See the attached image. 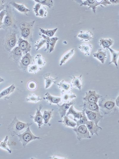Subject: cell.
Here are the masks:
<instances>
[{
  "label": "cell",
  "instance_id": "obj_1",
  "mask_svg": "<svg viewBox=\"0 0 119 159\" xmlns=\"http://www.w3.org/2000/svg\"><path fill=\"white\" fill-rule=\"evenodd\" d=\"M6 14L1 28L6 31H11L13 29H17V21L15 16L10 5L9 4L5 5Z\"/></svg>",
  "mask_w": 119,
  "mask_h": 159
},
{
  "label": "cell",
  "instance_id": "obj_2",
  "mask_svg": "<svg viewBox=\"0 0 119 159\" xmlns=\"http://www.w3.org/2000/svg\"><path fill=\"white\" fill-rule=\"evenodd\" d=\"M32 123H25L19 121L15 116L8 126L7 129L12 137L22 133Z\"/></svg>",
  "mask_w": 119,
  "mask_h": 159
},
{
  "label": "cell",
  "instance_id": "obj_3",
  "mask_svg": "<svg viewBox=\"0 0 119 159\" xmlns=\"http://www.w3.org/2000/svg\"><path fill=\"white\" fill-rule=\"evenodd\" d=\"M35 22V20L29 22H23L19 25L22 37L24 40L29 42L32 40L33 27Z\"/></svg>",
  "mask_w": 119,
  "mask_h": 159
},
{
  "label": "cell",
  "instance_id": "obj_4",
  "mask_svg": "<svg viewBox=\"0 0 119 159\" xmlns=\"http://www.w3.org/2000/svg\"><path fill=\"white\" fill-rule=\"evenodd\" d=\"M16 32L12 30L6 35L3 41V47L4 50L10 52L15 46L17 42Z\"/></svg>",
  "mask_w": 119,
  "mask_h": 159
},
{
  "label": "cell",
  "instance_id": "obj_5",
  "mask_svg": "<svg viewBox=\"0 0 119 159\" xmlns=\"http://www.w3.org/2000/svg\"><path fill=\"white\" fill-rule=\"evenodd\" d=\"M99 106L105 113H112L115 110V102L111 98H103L100 101Z\"/></svg>",
  "mask_w": 119,
  "mask_h": 159
},
{
  "label": "cell",
  "instance_id": "obj_6",
  "mask_svg": "<svg viewBox=\"0 0 119 159\" xmlns=\"http://www.w3.org/2000/svg\"><path fill=\"white\" fill-rule=\"evenodd\" d=\"M29 126L25 131L21 134L17 135L19 141L21 142L24 147H25L26 144L31 141L37 139L39 140L42 138L40 137H36L33 135L31 131Z\"/></svg>",
  "mask_w": 119,
  "mask_h": 159
},
{
  "label": "cell",
  "instance_id": "obj_7",
  "mask_svg": "<svg viewBox=\"0 0 119 159\" xmlns=\"http://www.w3.org/2000/svg\"><path fill=\"white\" fill-rule=\"evenodd\" d=\"M35 63L33 57L29 53H28L22 56L19 63V68L22 71L26 72L28 67Z\"/></svg>",
  "mask_w": 119,
  "mask_h": 159
},
{
  "label": "cell",
  "instance_id": "obj_8",
  "mask_svg": "<svg viewBox=\"0 0 119 159\" xmlns=\"http://www.w3.org/2000/svg\"><path fill=\"white\" fill-rule=\"evenodd\" d=\"M81 1V3L80 6L82 5L84 6L87 5L89 6V9L92 8L93 11L95 13L96 7L97 6L103 4L106 6L107 4H110V2L108 0H87L82 2Z\"/></svg>",
  "mask_w": 119,
  "mask_h": 159
},
{
  "label": "cell",
  "instance_id": "obj_9",
  "mask_svg": "<svg viewBox=\"0 0 119 159\" xmlns=\"http://www.w3.org/2000/svg\"><path fill=\"white\" fill-rule=\"evenodd\" d=\"M73 130L76 132L78 139L80 140L83 138H90L89 131L84 125H81L74 128Z\"/></svg>",
  "mask_w": 119,
  "mask_h": 159
},
{
  "label": "cell",
  "instance_id": "obj_10",
  "mask_svg": "<svg viewBox=\"0 0 119 159\" xmlns=\"http://www.w3.org/2000/svg\"><path fill=\"white\" fill-rule=\"evenodd\" d=\"M86 95L83 99L84 102L97 103L98 99L102 96L96 93L95 91L89 90L85 93Z\"/></svg>",
  "mask_w": 119,
  "mask_h": 159
},
{
  "label": "cell",
  "instance_id": "obj_11",
  "mask_svg": "<svg viewBox=\"0 0 119 159\" xmlns=\"http://www.w3.org/2000/svg\"><path fill=\"white\" fill-rule=\"evenodd\" d=\"M22 53L18 46L15 47L10 52L9 58L15 63H19L22 57Z\"/></svg>",
  "mask_w": 119,
  "mask_h": 159
},
{
  "label": "cell",
  "instance_id": "obj_12",
  "mask_svg": "<svg viewBox=\"0 0 119 159\" xmlns=\"http://www.w3.org/2000/svg\"><path fill=\"white\" fill-rule=\"evenodd\" d=\"M18 46L22 51V54L24 55L31 50V45L29 42L21 38L18 39Z\"/></svg>",
  "mask_w": 119,
  "mask_h": 159
},
{
  "label": "cell",
  "instance_id": "obj_13",
  "mask_svg": "<svg viewBox=\"0 0 119 159\" xmlns=\"http://www.w3.org/2000/svg\"><path fill=\"white\" fill-rule=\"evenodd\" d=\"M85 109V112L87 115L88 119L90 120L93 121L95 125H98V122L102 119L103 116L99 112H95Z\"/></svg>",
  "mask_w": 119,
  "mask_h": 159
},
{
  "label": "cell",
  "instance_id": "obj_14",
  "mask_svg": "<svg viewBox=\"0 0 119 159\" xmlns=\"http://www.w3.org/2000/svg\"><path fill=\"white\" fill-rule=\"evenodd\" d=\"M43 107V105L40 104L39 106V108H36V112L35 116L30 115L31 118L34 119V121L36 122L38 125V128H41V126L43 124V118L40 111Z\"/></svg>",
  "mask_w": 119,
  "mask_h": 159
},
{
  "label": "cell",
  "instance_id": "obj_15",
  "mask_svg": "<svg viewBox=\"0 0 119 159\" xmlns=\"http://www.w3.org/2000/svg\"><path fill=\"white\" fill-rule=\"evenodd\" d=\"M86 124L87 129L92 135L95 133L97 135H98V131L102 129L100 127L96 125L94 121L92 120L90 121H87Z\"/></svg>",
  "mask_w": 119,
  "mask_h": 159
},
{
  "label": "cell",
  "instance_id": "obj_16",
  "mask_svg": "<svg viewBox=\"0 0 119 159\" xmlns=\"http://www.w3.org/2000/svg\"><path fill=\"white\" fill-rule=\"evenodd\" d=\"M15 87L14 84L2 91L0 93V99L7 100L9 98L10 95L15 90Z\"/></svg>",
  "mask_w": 119,
  "mask_h": 159
},
{
  "label": "cell",
  "instance_id": "obj_17",
  "mask_svg": "<svg viewBox=\"0 0 119 159\" xmlns=\"http://www.w3.org/2000/svg\"><path fill=\"white\" fill-rule=\"evenodd\" d=\"M93 34L91 31L88 30L86 31H80V33L78 35V37L80 38L81 41H90L93 39Z\"/></svg>",
  "mask_w": 119,
  "mask_h": 159
},
{
  "label": "cell",
  "instance_id": "obj_18",
  "mask_svg": "<svg viewBox=\"0 0 119 159\" xmlns=\"http://www.w3.org/2000/svg\"><path fill=\"white\" fill-rule=\"evenodd\" d=\"M50 73L46 72L43 76L45 82V89L48 88L51 86L52 84H55L57 82L56 80L58 78V77L53 78L50 76Z\"/></svg>",
  "mask_w": 119,
  "mask_h": 159
},
{
  "label": "cell",
  "instance_id": "obj_19",
  "mask_svg": "<svg viewBox=\"0 0 119 159\" xmlns=\"http://www.w3.org/2000/svg\"><path fill=\"white\" fill-rule=\"evenodd\" d=\"M73 101L67 103H64L62 105L57 104L58 108V111L61 118H62L65 115L67 110L69 108L70 106L73 104Z\"/></svg>",
  "mask_w": 119,
  "mask_h": 159
},
{
  "label": "cell",
  "instance_id": "obj_20",
  "mask_svg": "<svg viewBox=\"0 0 119 159\" xmlns=\"http://www.w3.org/2000/svg\"><path fill=\"white\" fill-rule=\"evenodd\" d=\"M45 96V97H43V98L46 100L49 103L50 105L52 104H58L61 101V97L52 96L48 92L46 93Z\"/></svg>",
  "mask_w": 119,
  "mask_h": 159
},
{
  "label": "cell",
  "instance_id": "obj_21",
  "mask_svg": "<svg viewBox=\"0 0 119 159\" xmlns=\"http://www.w3.org/2000/svg\"><path fill=\"white\" fill-rule=\"evenodd\" d=\"M84 109L95 112H99V107L96 103H89L84 102L83 104Z\"/></svg>",
  "mask_w": 119,
  "mask_h": 159
},
{
  "label": "cell",
  "instance_id": "obj_22",
  "mask_svg": "<svg viewBox=\"0 0 119 159\" xmlns=\"http://www.w3.org/2000/svg\"><path fill=\"white\" fill-rule=\"evenodd\" d=\"M82 74L78 77H76L72 75L73 79L72 84L73 87L77 88L80 91L82 85Z\"/></svg>",
  "mask_w": 119,
  "mask_h": 159
},
{
  "label": "cell",
  "instance_id": "obj_23",
  "mask_svg": "<svg viewBox=\"0 0 119 159\" xmlns=\"http://www.w3.org/2000/svg\"><path fill=\"white\" fill-rule=\"evenodd\" d=\"M94 57L96 58L99 60L102 64H104L107 58L106 52L104 51L101 49H99L98 51L93 54Z\"/></svg>",
  "mask_w": 119,
  "mask_h": 159
},
{
  "label": "cell",
  "instance_id": "obj_24",
  "mask_svg": "<svg viewBox=\"0 0 119 159\" xmlns=\"http://www.w3.org/2000/svg\"><path fill=\"white\" fill-rule=\"evenodd\" d=\"M57 85L62 90L61 92L68 91L72 89L73 87L72 83L63 80L57 84Z\"/></svg>",
  "mask_w": 119,
  "mask_h": 159
},
{
  "label": "cell",
  "instance_id": "obj_25",
  "mask_svg": "<svg viewBox=\"0 0 119 159\" xmlns=\"http://www.w3.org/2000/svg\"><path fill=\"white\" fill-rule=\"evenodd\" d=\"M9 4L21 12L26 13L30 11V10L25 7L23 4H19L14 1H11Z\"/></svg>",
  "mask_w": 119,
  "mask_h": 159
},
{
  "label": "cell",
  "instance_id": "obj_26",
  "mask_svg": "<svg viewBox=\"0 0 119 159\" xmlns=\"http://www.w3.org/2000/svg\"><path fill=\"white\" fill-rule=\"evenodd\" d=\"M53 110V109H52L48 110H44L43 118L44 120V123L45 125L48 124L49 126L51 125L49 121L52 115Z\"/></svg>",
  "mask_w": 119,
  "mask_h": 159
},
{
  "label": "cell",
  "instance_id": "obj_27",
  "mask_svg": "<svg viewBox=\"0 0 119 159\" xmlns=\"http://www.w3.org/2000/svg\"><path fill=\"white\" fill-rule=\"evenodd\" d=\"M107 49L110 51L111 55V60L109 64L113 63L115 65L116 68H118V65L117 61L119 56V52L116 51L110 47L108 48Z\"/></svg>",
  "mask_w": 119,
  "mask_h": 159
},
{
  "label": "cell",
  "instance_id": "obj_28",
  "mask_svg": "<svg viewBox=\"0 0 119 159\" xmlns=\"http://www.w3.org/2000/svg\"><path fill=\"white\" fill-rule=\"evenodd\" d=\"M92 45L89 44L84 43L79 46V48L85 55H89L92 49Z\"/></svg>",
  "mask_w": 119,
  "mask_h": 159
},
{
  "label": "cell",
  "instance_id": "obj_29",
  "mask_svg": "<svg viewBox=\"0 0 119 159\" xmlns=\"http://www.w3.org/2000/svg\"><path fill=\"white\" fill-rule=\"evenodd\" d=\"M72 114L74 117V120L75 121L76 118L79 119L82 116L83 112H79L76 111L74 109L73 106H71L69 108L68 112L66 113L65 115L68 116L70 114Z\"/></svg>",
  "mask_w": 119,
  "mask_h": 159
},
{
  "label": "cell",
  "instance_id": "obj_30",
  "mask_svg": "<svg viewBox=\"0 0 119 159\" xmlns=\"http://www.w3.org/2000/svg\"><path fill=\"white\" fill-rule=\"evenodd\" d=\"M113 41L110 38H101L99 40L100 45L104 49H107L112 46L113 44Z\"/></svg>",
  "mask_w": 119,
  "mask_h": 159
},
{
  "label": "cell",
  "instance_id": "obj_31",
  "mask_svg": "<svg viewBox=\"0 0 119 159\" xmlns=\"http://www.w3.org/2000/svg\"><path fill=\"white\" fill-rule=\"evenodd\" d=\"M62 97V100L65 102H67L71 99L76 97L75 95L70 91L61 92Z\"/></svg>",
  "mask_w": 119,
  "mask_h": 159
},
{
  "label": "cell",
  "instance_id": "obj_32",
  "mask_svg": "<svg viewBox=\"0 0 119 159\" xmlns=\"http://www.w3.org/2000/svg\"><path fill=\"white\" fill-rule=\"evenodd\" d=\"M74 52V50L73 49L68 51L62 57L60 61V65L61 66L73 55Z\"/></svg>",
  "mask_w": 119,
  "mask_h": 159
},
{
  "label": "cell",
  "instance_id": "obj_33",
  "mask_svg": "<svg viewBox=\"0 0 119 159\" xmlns=\"http://www.w3.org/2000/svg\"><path fill=\"white\" fill-rule=\"evenodd\" d=\"M35 61V64L41 68L44 66L46 64L44 59L42 55L39 54L36 55Z\"/></svg>",
  "mask_w": 119,
  "mask_h": 159
},
{
  "label": "cell",
  "instance_id": "obj_34",
  "mask_svg": "<svg viewBox=\"0 0 119 159\" xmlns=\"http://www.w3.org/2000/svg\"><path fill=\"white\" fill-rule=\"evenodd\" d=\"M42 100V98L39 96H38L34 94H30L28 97L26 99V100L28 102L36 103Z\"/></svg>",
  "mask_w": 119,
  "mask_h": 159
},
{
  "label": "cell",
  "instance_id": "obj_35",
  "mask_svg": "<svg viewBox=\"0 0 119 159\" xmlns=\"http://www.w3.org/2000/svg\"><path fill=\"white\" fill-rule=\"evenodd\" d=\"M58 122L62 123L65 125L72 127L73 128L75 127V126L76 125V123L70 120L66 115L64 116L63 121H59Z\"/></svg>",
  "mask_w": 119,
  "mask_h": 159
},
{
  "label": "cell",
  "instance_id": "obj_36",
  "mask_svg": "<svg viewBox=\"0 0 119 159\" xmlns=\"http://www.w3.org/2000/svg\"><path fill=\"white\" fill-rule=\"evenodd\" d=\"M83 115L80 118L79 120H76L75 121L76 122V127H77L81 125L86 124L87 121V119L85 114V109H84L82 111Z\"/></svg>",
  "mask_w": 119,
  "mask_h": 159
},
{
  "label": "cell",
  "instance_id": "obj_37",
  "mask_svg": "<svg viewBox=\"0 0 119 159\" xmlns=\"http://www.w3.org/2000/svg\"><path fill=\"white\" fill-rule=\"evenodd\" d=\"M57 29V28H56L52 30H45L40 28V31L42 34V33L44 35L45 34L49 37L53 36Z\"/></svg>",
  "mask_w": 119,
  "mask_h": 159
},
{
  "label": "cell",
  "instance_id": "obj_38",
  "mask_svg": "<svg viewBox=\"0 0 119 159\" xmlns=\"http://www.w3.org/2000/svg\"><path fill=\"white\" fill-rule=\"evenodd\" d=\"M59 39V38L57 37H54L50 38L48 50L49 53H50L53 51L56 43L57 41Z\"/></svg>",
  "mask_w": 119,
  "mask_h": 159
},
{
  "label": "cell",
  "instance_id": "obj_39",
  "mask_svg": "<svg viewBox=\"0 0 119 159\" xmlns=\"http://www.w3.org/2000/svg\"><path fill=\"white\" fill-rule=\"evenodd\" d=\"M41 69V68L37 65L35 63L30 65L28 68V70L29 72L35 74Z\"/></svg>",
  "mask_w": 119,
  "mask_h": 159
},
{
  "label": "cell",
  "instance_id": "obj_40",
  "mask_svg": "<svg viewBox=\"0 0 119 159\" xmlns=\"http://www.w3.org/2000/svg\"><path fill=\"white\" fill-rule=\"evenodd\" d=\"M40 4L45 5L51 8L53 6V2L52 0H34Z\"/></svg>",
  "mask_w": 119,
  "mask_h": 159
},
{
  "label": "cell",
  "instance_id": "obj_41",
  "mask_svg": "<svg viewBox=\"0 0 119 159\" xmlns=\"http://www.w3.org/2000/svg\"><path fill=\"white\" fill-rule=\"evenodd\" d=\"M8 136H6L4 140L0 142V147L7 150L10 153H11V150L7 146V140Z\"/></svg>",
  "mask_w": 119,
  "mask_h": 159
},
{
  "label": "cell",
  "instance_id": "obj_42",
  "mask_svg": "<svg viewBox=\"0 0 119 159\" xmlns=\"http://www.w3.org/2000/svg\"><path fill=\"white\" fill-rule=\"evenodd\" d=\"M27 88L30 90H34L37 87V84L36 82L33 81H29L27 84Z\"/></svg>",
  "mask_w": 119,
  "mask_h": 159
},
{
  "label": "cell",
  "instance_id": "obj_43",
  "mask_svg": "<svg viewBox=\"0 0 119 159\" xmlns=\"http://www.w3.org/2000/svg\"><path fill=\"white\" fill-rule=\"evenodd\" d=\"M39 35H41L44 40L46 44V47L44 50L45 52L49 50V41L50 40L49 37L46 36L40 33Z\"/></svg>",
  "mask_w": 119,
  "mask_h": 159
},
{
  "label": "cell",
  "instance_id": "obj_44",
  "mask_svg": "<svg viewBox=\"0 0 119 159\" xmlns=\"http://www.w3.org/2000/svg\"><path fill=\"white\" fill-rule=\"evenodd\" d=\"M47 12L46 8L43 7L40 8L38 12L39 16L42 17H46V16Z\"/></svg>",
  "mask_w": 119,
  "mask_h": 159
},
{
  "label": "cell",
  "instance_id": "obj_45",
  "mask_svg": "<svg viewBox=\"0 0 119 159\" xmlns=\"http://www.w3.org/2000/svg\"><path fill=\"white\" fill-rule=\"evenodd\" d=\"M45 43L44 39H41L39 41H38L35 45V47H36V50H38L40 48L42 47Z\"/></svg>",
  "mask_w": 119,
  "mask_h": 159
},
{
  "label": "cell",
  "instance_id": "obj_46",
  "mask_svg": "<svg viewBox=\"0 0 119 159\" xmlns=\"http://www.w3.org/2000/svg\"><path fill=\"white\" fill-rule=\"evenodd\" d=\"M41 4L39 3L36 4L33 8V10L35 13L36 16H38V12L40 8Z\"/></svg>",
  "mask_w": 119,
  "mask_h": 159
},
{
  "label": "cell",
  "instance_id": "obj_47",
  "mask_svg": "<svg viewBox=\"0 0 119 159\" xmlns=\"http://www.w3.org/2000/svg\"><path fill=\"white\" fill-rule=\"evenodd\" d=\"M6 11L5 9L3 10L0 13V28H1L3 22L2 21L3 17L6 15Z\"/></svg>",
  "mask_w": 119,
  "mask_h": 159
},
{
  "label": "cell",
  "instance_id": "obj_48",
  "mask_svg": "<svg viewBox=\"0 0 119 159\" xmlns=\"http://www.w3.org/2000/svg\"><path fill=\"white\" fill-rule=\"evenodd\" d=\"M116 102L117 105L118 106H119V99H118V97L117 98H116Z\"/></svg>",
  "mask_w": 119,
  "mask_h": 159
},
{
  "label": "cell",
  "instance_id": "obj_49",
  "mask_svg": "<svg viewBox=\"0 0 119 159\" xmlns=\"http://www.w3.org/2000/svg\"><path fill=\"white\" fill-rule=\"evenodd\" d=\"M110 2L112 3H116L119 2V0H110Z\"/></svg>",
  "mask_w": 119,
  "mask_h": 159
},
{
  "label": "cell",
  "instance_id": "obj_50",
  "mask_svg": "<svg viewBox=\"0 0 119 159\" xmlns=\"http://www.w3.org/2000/svg\"><path fill=\"white\" fill-rule=\"evenodd\" d=\"M4 2L3 0H0V6L3 4Z\"/></svg>",
  "mask_w": 119,
  "mask_h": 159
},
{
  "label": "cell",
  "instance_id": "obj_51",
  "mask_svg": "<svg viewBox=\"0 0 119 159\" xmlns=\"http://www.w3.org/2000/svg\"><path fill=\"white\" fill-rule=\"evenodd\" d=\"M4 81V80L0 76V83Z\"/></svg>",
  "mask_w": 119,
  "mask_h": 159
}]
</instances>
